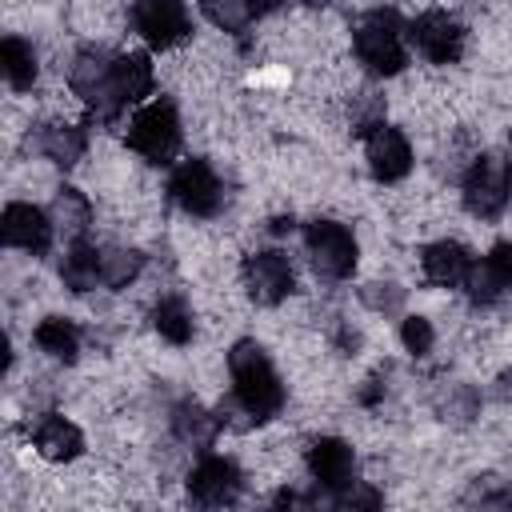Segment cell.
I'll use <instances>...</instances> for the list:
<instances>
[{
  "label": "cell",
  "instance_id": "484cf974",
  "mask_svg": "<svg viewBox=\"0 0 512 512\" xmlns=\"http://www.w3.org/2000/svg\"><path fill=\"white\" fill-rule=\"evenodd\" d=\"M200 12L224 32H244L252 20H260L256 0H200Z\"/></svg>",
  "mask_w": 512,
  "mask_h": 512
},
{
  "label": "cell",
  "instance_id": "ffe728a7",
  "mask_svg": "<svg viewBox=\"0 0 512 512\" xmlns=\"http://www.w3.org/2000/svg\"><path fill=\"white\" fill-rule=\"evenodd\" d=\"M172 432L180 444H192V448H212L216 432H220V416L208 412L204 404L196 400H180L176 412H172Z\"/></svg>",
  "mask_w": 512,
  "mask_h": 512
},
{
  "label": "cell",
  "instance_id": "603a6c76",
  "mask_svg": "<svg viewBox=\"0 0 512 512\" xmlns=\"http://www.w3.org/2000/svg\"><path fill=\"white\" fill-rule=\"evenodd\" d=\"M32 340H36V348L48 352L52 360L72 364V360L80 356V332H76V324L64 320V316H44V320L36 324Z\"/></svg>",
  "mask_w": 512,
  "mask_h": 512
},
{
  "label": "cell",
  "instance_id": "8fae6325",
  "mask_svg": "<svg viewBox=\"0 0 512 512\" xmlns=\"http://www.w3.org/2000/svg\"><path fill=\"white\" fill-rule=\"evenodd\" d=\"M240 276H244V288H248V296H252L256 304H264V308H272V304L288 300V292L296 288L292 264H288V256H284V252H276V248L244 256V268H240Z\"/></svg>",
  "mask_w": 512,
  "mask_h": 512
},
{
  "label": "cell",
  "instance_id": "d4e9b609",
  "mask_svg": "<svg viewBox=\"0 0 512 512\" xmlns=\"http://www.w3.org/2000/svg\"><path fill=\"white\" fill-rule=\"evenodd\" d=\"M144 256L136 248H100V280L104 288H124L140 276Z\"/></svg>",
  "mask_w": 512,
  "mask_h": 512
},
{
  "label": "cell",
  "instance_id": "7402d4cb",
  "mask_svg": "<svg viewBox=\"0 0 512 512\" xmlns=\"http://www.w3.org/2000/svg\"><path fill=\"white\" fill-rule=\"evenodd\" d=\"M0 72L12 92H28L36 84V52L24 36H4L0 44Z\"/></svg>",
  "mask_w": 512,
  "mask_h": 512
},
{
  "label": "cell",
  "instance_id": "8992f818",
  "mask_svg": "<svg viewBox=\"0 0 512 512\" xmlns=\"http://www.w3.org/2000/svg\"><path fill=\"white\" fill-rule=\"evenodd\" d=\"M304 248H308L312 268L324 280H348L356 268V236L340 220H308Z\"/></svg>",
  "mask_w": 512,
  "mask_h": 512
},
{
  "label": "cell",
  "instance_id": "7c38bea8",
  "mask_svg": "<svg viewBox=\"0 0 512 512\" xmlns=\"http://www.w3.org/2000/svg\"><path fill=\"white\" fill-rule=\"evenodd\" d=\"M240 484H244V476H240L236 460L216 456V452H204V456L196 460V468L188 472V496H192L196 504H204V508L232 504V500L240 496Z\"/></svg>",
  "mask_w": 512,
  "mask_h": 512
},
{
  "label": "cell",
  "instance_id": "9c48e42d",
  "mask_svg": "<svg viewBox=\"0 0 512 512\" xmlns=\"http://www.w3.org/2000/svg\"><path fill=\"white\" fill-rule=\"evenodd\" d=\"M132 28L148 48H160V52L176 48L192 32L180 0H132Z\"/></svg>",
  "mask_w": 512,
  "mask_h": 512
},
{
  "label": "cell",
  "instance_id": "4dcf8cb0",
  "mask_svg": "<svg viewBox=\"0 0 512 512\" xmlns=\"http://www.w3.org/2000/svg\"><path fill=\"white\" fill-rule=\"evenodd\" d=\"M308 4H324V0H308Z\"/></svg>",
  "mask_w": 512,
  "mask_h": 512
},
{
  "label": "cell",
  "instance_id": "6da1fadb",
  "mask_svg": "<svg viewBox=\"0 0 512 512\" xmlns=\"http://www.w3.org/2000/svg\"><path fill=\"white\" fill-rule=\"evenodd\" d=\"M72 92L104 120L120 116L128 104H140L152 96V60L148 52H104V48H84L72 60L68 72Z\"/></svg>",
  "mask_w": 512,
  "mask_h": 512
},
{
  "label": "cell",
  "instance_id": "5b68a950",
  "mask_svg": "<svg viewBox=\"0 0 512 512\" xmlns=\"http://www.w3.org/2000/svg\"><path fill=\"white\" fill-rule=\"evenodd\" d=\"M128 148L140 152L152 164H168L180 148V116L176 104L168 96L148 100L144 108H136L132 124H128Z\"/></svg>",
  "mask_w": 512,
  "mask_h": 512
},
{
  "label": "cell",
  "instance_id": "d6986e66",
  "mask_svg": "<svg viewBox=\"0 0 512 512\" xmlns=\"http://www.w3.org/2000/svg\"><path fill=\"white\" fill-rule=\"evenodd\" d=\"M60 280L68 292H92L100 280V248L88 240H72L64 260H60Z\"/></svg>",
  "mask_w": 512,
  "mask_h": 512
},
{
  "label": "cell",
  "instance_id": "4fadbf2b",
  "mask_svg": "<svg viewBox=\"0 0 512 512\" xmlns=\"http://www.w3.org/2000/svg\"><path fill=\"white\" fill-rule=\"evenodd\" d=\"M308 472H312V480L324 492L340 496L344 488L356 484V452H352V444L340 440V436L312 440V448H308Z\"/></svg>",
  "mask_w": 512,
  "mask_h": 512
},
{
  "label": "cell",
  "instance_id": "52a82bcc",
  "mask_svg": "<svg viewBox=\"0 0 512 512\" xmlns=\"http://www.w3.org/2000/svg\"><path fill=\"white\" fill-rule=\"evenodd\" d=\"M168 196L188 212V216H216L224 204V184L212 172L208 160H180L168 176Z\"/></svg>",
  "mask_w": 512,
  "mask_h": 512
},
{
  "label": "cell",
  "instance_id": "cb8c5ba5",
  "mask_svg": "<svg viewBox=\"0 0 512 512\" xmlns=\"http://www.w3.org/2000/svg\"><path fill=\"white\" fill-rule=\"evenodd\" d=\"M152 328L176 348L188 344L192 332H196V320H192V308L184 304V296H160L156 308H152Z\"/></svg>",
  "mask_w": 512,
  "mask_h": 512
},
{
  "label": "cell",
  "instance_id": "30bf717a",
  "mask_svg": "<svg viewBox=\"0 0 512 512\" xmlns=\"http://www.w3.org/2000/svg\"><path fill=\"white\" fill-rule=\"evenodd\" d=\"M0 236L8 248H20V252H32V256H44L52 248V236H56V224H52V212L28 204V200H12L4 204L0 212Z\"/></svg>",
  "mask_w": 512,
  "mask_h": 512
},
{
  "label": "cell",
  "instance_id": "3957f363",
  "mask_svg": "<svg viewBox=\"0 0 512 512\" xmlns=\"http://www.w3.org/2000/svg\"><path fill=\"white\" fill-rule=\"evenodd\" d=\"M352 48L368 72L396 76L408 64V24L400 20L396 8H372L356 20Z\"/></svg>",
  "mask_w": 512,
  "mask_h": 512
},
{
  "label": "cell",
  "instance_id": "44dd1931",
  "mask_svg": "<svg viewBox=\"0 0 512 512\" xmlns=\"http://www.w3.org/2000/svg\"><path fill=\"white\" fill-rule=\"evenodd\" d=\"M52 224L56 232H64V240H84L88 236V224H92V204L80 188H60L56 200H52Z\"/></svg>",
  "mask_w": 512,
  "mask_h": 512
},
{
  "label": "cell",
  "instance_id": "e0dca14e",
  "mask_svg": "<svg viewBox=\"0 0 512 512\" xmlns=\"http://www.w3.org/2000/svg\"><path fill=\"white\" fill-rule=\"evenodd\" d=\"M420 268H424V280L436 288H464L468 268H472V252L456 240H436L424 248Z\"/></svg>",
  "mask_w": 512,
  "mask_h": 512
},
{
  "label": "cell",
  "instance_id": "2e32d148",
  "mask_svg": "<svg viewBox=\"0 0 512 512\" xmlns=\"http://www.w3.org/2000/svg\"><path fill=\"white\" fill-rule=\"evenodd\" d=\"M28 436H32V444H36V452H40L44 460H52V464L76 460V456L84 452V432H80L72 420L56 416V412L36 416V424L28 428Z\"/></svg>",
  "mask_w": 512,
  "mask_h": 512
},
{
  "label": "cell",
  "instance_id": "277c9868",
  "mask_svg": "<svg viewBox=\"0 0 512 512\" xmlns=\"http://www.w3.org/2000/svg\"><path fill=\"white\" fill-rule=\"evenodd\" d=\"M512 200V160L504 152H476L464 172V208L480 220H496Z\"/></svg>",
  "mask_w": 512,
  "mask_h": 512
},
{
  "label": "cell",
  "instance_id": "ba28073f",
  "mask_svg": "<svg viewBox=\"0 0 512 512\" xmlns=\"http://www.w3.org/2000/svg\"><path fill=\"white\" fill-rule=\"evenodd\" d=\"M408 44L428 64H456L464 56V24L444 8H428L408 24Z\"/></svg>",
  "mask_w": 512,
  "mask_h": 512
},
{
  "label": "cell",
  "instance_id": "f546056e",
  "mask_svg": "<svg viewBox=\"0 0 512 512\" xmlns=\"http://www.w3.org/2000/svg\"><path fill=\"white\" fill-rule=\"evenodd\" d=\"M336 504H340V508H376V504H380V492L352 484V488H344V492L336 496Z\"/></svg>",
  "mask_w": 512,
  "mask_h": 512
},
{
  "label": "cell",
  "instance_id": "ac0fdd59",
  "mask_svg": "<svg viewBox=\"0 0 512 512\" xmlns=\"http://www.w3.org/2000/svg\"><path fill=\"white\" fill-rule=\"evenodd\" d=\"M84 148H88V136L76 124H44L36 132V152L52 160L56 168H72L84 156Z\"/></svg>",
  "mask_w": 512,
  "mask_h": 512
},
{
  "label": "cell",
  "instance_id": "7a4b0ae2",
  "mask_svg": "<svg viewBox=\"0 0 512 512\" xmlns=\"http://www.w3.org/2000/svg\"><path fill=\"white\" fill-rule=\"evenodd\" d=\"M228 372H232V404L252 420L264 424L284 408V384L280 372L272 368L268 352L256 340H236L228 352Z\"/></svg>",
  "mask_w": 512,
  "mask_h": 512
},
{
  "label": "cell",
  "instance_id": "4316f807",
  "mask_svg": "<svg viewBox=\"0 0 512 512\" xmlns=\"http://www.w3.org/2000/svg\"><path fill=\"white\" fill-rule=\"evenodd\" d=\"M384 124V104H380V96L376 92H360L356 96V112H352V128L360 132V136H368L372 128H380Z\"/></svg>",
  "mask_w": 512,
  "mask_h": 512
},
{
  "label": "cell",
  "instance_id": "5bb4252c",
  "mask_svg": "<svg viewBox=\"0 0 512 512\" xmlns=\"http://www.w3.org/2000/svg\"><path fill=\"white\" fill-rule=\"evenodd\" d=\"M364 156H368V168L380 184H396L412 172V144L392 124H380L364 136Z\"/></svg>",
  "mask_w": 512,
  "mask_h": 512
},
{
  "label": "cell",
  "instance_id": "f1b7e54d",
  "mask_svg": "<svg viewBox=\"0 0 512 512\" xmlns=\"http://www.w3.org/2000/svg\"><path fill=\"white\" fill-rule=\"evenodd\" d=\"M496 476H484V480H476V488H472V496L468 500H480V504H508L512 500V488H504V492H496Z\"/></svg>",
  "mask_w": 512,
  "mask_h": 512
},
{
  "label": "cell",
  "instance_id": "9a60e30c",
  "mask_svg": "<svg viewBox=\"0 0 512 512\" xmlns=\"http://www.w3.org/2000/svg\"><path fill=\"white\" fill-rule=\"evenodd\" d=\"M512 288V240H500L488 248V256L472 260L464 292L472 304H496Z\"/></svg>",
  "mask_w": 512,
  "mask_h": 512
},
{
  "label": "cell",
  "instance_id": "83f0119b",
  "mask_svg": "<svg viewBox=\"0 0 512 512\" xmlns=\"http://www.w3.org/2000/svg\"><path fill=\"white\" fill-rule=\"evenodd\" d=\"M400 340H404V348H408L412 356H428V352H432V324H428L424 316H408V320L400 324Z\"/></svg>",
  "mask_w": 512,
  "mask_h": 512
}]
</instances>
